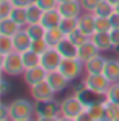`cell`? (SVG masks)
<instances>
[{
	"label": "cell",
	"mask_w": 119,
	"mask_h": 121,
	"mask_svg": "<svg viewBox=\"0 0 119 121\" xmlns=\"http://www.w3.org/2000/svg\"><path fill=\"white\" fill-rule=\"evenodd\" d=\"M34 116L38 120L51 121L60 118V101L56 98L46 101H34Z\"/></svg>",
	"instance_id": "4"
},
{
	"label": "cell",
	"mask_w": 119,
	"mask_h": 121,
	"mask_svg": "<svg viewBox=\"0 0 119 121\" xmlns=\"http://www.w3.org/2000/svg\"><path fill=\"white\" fill-rule=\"evenodd\" d=\"M13 43H15V51L23 52V51H26V49L31 48L33 38L29 36V33L26 31V28H21L20 31L13 36Z\"/></svg>",
	"instance_id": "16"
},
{
	"label": "cell",
	"mask_w": 119,
	"mask_h": 121,
	"mask_svg": "<svg viewBox=\"0 0 119 121\" xmlns=\"http://www.w3.org/2000/svg\"><path fill=\"white\" fill-rule=\"evenodd\" d=\"M113 12H114V7H113L108 0H101L98 3V7L95 8L93 13H95L96 17H109Z\"/></svg>",
	"instance_id": "29"
},
{
	"label": "cell",
	"mask_w": 119,
	"mask_h": 121,
	"mask_svg": "<svg viewBox=\"0 0 119 121\" xmlns=\"http://www.w3.org/2000/svg\"><path fill=\"white\" fill-rule=\"evenodd\" d=\"M59 28L69 36L72 31H75L78 28V18H65V17H62V20L59 23Z\"/></svg>",
	"instance_id": "27"
},
{
	"label": "cell",
	"mask_w": 119,
	"mask_h": 121,
	"mask_svg": "<svg viewBox=\"0 0 119 121\" xmlns=\"http://www.w3.org/2000/svg\"><path fill=\"white\" fill-rule=\"evenodd\" d=\"M57 2H59V3H62V2H69V0H57Z\"/></svg>",
	"instance_id": "44"
},
{
	"label": "cell",
	"mask_w": 119,
	"mask_h": 121,
	"mask_svg": "<svg viewBox=\"0 0 119 121\" xmlns=\"http://www.w3.org/2000/svg\"><path fill=\"white\" fill-rule=\"evenodd\" d=\"M99 52H101V51L96 48V44H95L91 39H88V41H85L83 44H80V46H78L77 57H78V59L85 64L86 60H90L91 57H95V56H96V54H99Z\"/></svg>",
	"instance_id": "13"
},
{
	"label": "cell",
	"mask_w": 119,
	"mask_h": 121,
	"mask_svg": "<svg viewBox=\"0 0 119 121\" xmlns=\"http://www.w3.org/2000/svg\"><path fill=\"white\" fill-rule=\"evenodd\" d=\"M90 39L96 44V48H98L101 52H106V51H111V49H113L111 36H109V33H106V31H95Z\"/></svg>",
	"instance_id": "15"
},
{
	"label": "cell",
	"mask_w": 119,
	"mask_h": 121,
	"mask_svg": "<svg viewBox=\"0 0 119 121\" xmlns=\"http://www.w3.org/2000/svg\"><path fill=\"white\" fill-rule=\"evenodd\" d=\"M114 10H116V12H119V3L116 5V8H114Z\"/></svg>",
	"instance_id": "43"
},
{
	"label": "cell",
	"mask_w": 119,
	"mask_h": 121,
	"mask_svg": "<svg viewBox=\"0 0 119 121\" xmlns=\"http://www.w3.org/2000/svg\"><path fill=\"white\" fill-rule=\"evenodd\" d=\"M57 10L60 12L62 17L65 18H78L83 13V8L80 5V0H69V2H62L57 5Z\"/></svg>",
	"instance_id": "10"
},
{
	"label": "cell",
	"mask_w": 119,
	"mask_h": 121,
	"mask_svg": "<svg viewBox=\"0 0 119 121\" xmlns=\"http://www.w3.org/2000/svg\"><path fill=\"white\" fill-rule=\"evenodd\" d=\"M106 57L101 56V52L96 54L95 57H91L90 60H86L83 64V69H85V74H103V69L106 65Z\"/></svg>",
	"instance_id": "14"
},
{
	"label": "cell",
	"mask_w": 119,
	"mask_h": 121,
	"mask_svg": "<svg viewBox=\"0 0 119 121\" xmlns=\"http://www.w3.org/2000/svg\"><path fill=\"white\" fill-rule=\"evenodd\" d=\"M60 20H62V15H60L59 10L57 8H49V10H44L41 23L46 28H54V26H59Z\"/></svg>",
	"instance_id": "17"
},
{
	"label": "cell",
	"mask_w": 119,
	"mask_h": 121,
	"mask_svg": "<svg viewBox=\"0 0 119 121\" xmlns=\"http://www.w3.org/2000/svg\"><path fill=\"white\" fill-rule=\"evenodd\" d=\"M67 38L72 41L74 44H77V46H80V44H83L85 41H88V39H90V36H86V35H85L83 31H80L78 28H77L75 31H72V33H70V35H69Z\"/></svg>",
	"instance_id": "32"
},
{
	"label": "cell",
	"mask_w": 119,
	"mask_h": 121,
	"mask_svg": "<svg viewBox=\"0 0 119 121\" xmlns=\"http://www.w3.org/2000/svg\"><path fill=\"white\" fill-rule=\"evenodd\" d=\"M59 70L70 82H75L78 77H82V74H85L83 62L78 57H64V59L60 60Z\"/></svg>",
	"instance_id": "5"
},
{
	"label": "cell",
	"mask_w": 119,
	"mask_h": 121,
	"mask_svg": "<svg viewBox=\"0 0 119 121\" xmlns=\"http://www.w3.org/2000/svg\"><path fill=\"white\" fill-rule=\"evenodd\" d=\"M104 100L106 101H114V103H119V82H113L104 95Z\"/></svg>",
	"instance_id": "31"
},
{
	"label": "cell",
	"mask_w": 119,
	"mask_h": 121,
	"mask_svg": "<svg viewBox=\"0 0 119 121\" xmlns=\"http://www.w3.org/2000/svg\"><path fill=\"white\" fill-rule=\"evenodd\" d=\"M46 77H47V70H46L41 64L26 69L25 74H23V80H25V83H26L28 87H33V85H36V83H39V82L46 80Z\"/></svg>",
	"instance_id": "9"
},
{
	"label": "cell",
	"mask_w": 119,
	"mask_h": 121,
	"mask_svg": "<svg viewBox=\"0 0 119 121\" xmlns=\"http://www.w3.org/2000/svg\"><path fill=\"white\" fill-rule=\"evenodd\" d=\"M10 90H12V85H10L8 79H7V75H3L0 79V95L2 97H7L10 93Z\"/></svg>",
	"instance_id": "36"
},
{
	"label": "cell",
	"mask_w": 119,
	"mask_h": 121,
	"mask_svg": "<svg viewBox=\"0 0 119 121\" xmlns=\"http://www.w3.org/2000/svg\"><path fill=\"white\" fill-rule=\"evenodd\" d=\"M21 59H23V64L26 69L29 67H34V65H39L41 64V54L34 52L33 49H26L21 52Z\"/></svg>",
	"instance_id": "24"
},
{
	"label": "cell",
	"mask_w": 119,
	"mask_h": 121,
	"mask_svg": "<svg viewBox=\"0 0 119 121\" xmlns=\"http://www.w3.org/2000/svg\"><path fill=\"white\" fill-rule=\"evenodd\" d=\"M0 69L7 77H20L25 74L26 67L21 59V52L13 51L7 56H0Z\"/></svg>",
	"instance_id": "3"
},
{
	"label": "cell",
	"mask_w": 119,
	"mask_h": 121,
	"mask_svg": "<svg viewBox=\"0 0 119 121\" xmlns=\"http://www.w3.org/2000/svg\"><path fill=\"white\" fill-rule=\"evenodd\" d=\"M13 3V7H21V8H26L29 3H33L34 0H10Z\"/></svg>",
	"instance_id": "40"
},
{
	"label": "cell",
	"mask_w": 119,
	"mask_h": 121,
	"mask_svg": "<svg viewBox=\"0 0 119 121\" xmlns=\"http://www.w3.org/2000/svg\"><path fill=\"white\" fill-rule=\"evenodd\" d=\"M101 0H80V5L83 8V12H95V8L98 7V3Z\"/></svg>",
	"instance_id": "35"
},
{
	"label": "cell",
	"mask_w": 119,
	"mask_h": 121,
	"mask_svg": "<svg viewBox=\"0 0 119 121\" xmlns=\"http://www.w3.org/2000/svg\"><path fill=\"white\" fill-rule=\"evenodd\" d=\"M82 82L85 83V87L88 90H91L98 95H103V97L106 95V92L111 85V82L104 77V74H85Z\"/></svg>",
	"instance_id": "6"
},
{
	"label": "cell",
	"mask_w": 119,
	"mask_h": 121,
	"mask_svg": "<svg viewBox=\"0 0 119 121\" xmlns=\"http://www.w3.org/2000/svg\"><path fill=\"white\" fill-rule=\"evenodd\" d=\"M78 30L83 31L86 36L91 38V35L96 31V28H95V13H91V12H83L78 17Z\"/></svg>",
	"instance_id": "12"
},
{
	"label": "cell",
	"mask_w": 119,
	"mask_h": 121,
	"mask_svg": "<svg viewBox=\"0 0 119 121\" xmlns=\"http://www.w3.org/2000/svg\"><path fill=\"white\" fill-rule=\"evenodd\" d=\"M42 13L44 10L41 8L38 3H29L26 7V20H28V25L31 23H41V18H42Z\"/></svg>",
	"instance_id": "23"
},
{
	"label": "cell",
	"mask_w": 119,
	"mask_h": 121,
	"mask_svg": "<svg viewBox=\"0 0 119 121\" xmlns=\"http://www.w3.org/2000/svg\"><path fill=\"white\" fill-rule=\"evenodd\" d=\"M103 74H104V77L111 83L113 82H119V59H108L106 60Z\"/></svg>",
	"instance_id": "20"
},
{
	"label": "cell",
	"mask_w": 119,
	"mask_h": 121,
	"mask_svg": "<svg viewBox=\"0 0 119 121\" xmlns=\"http://www.w3.org/2000/svg\"><path fill=\"white\" fill-rule=\"evenodd\" d=\"M109 36H111V43H113V49L114 51L119 49V28H113L109 31Z\"/></svg>",
	"instance_id": "38"
},
{
	"label": "cell",
	"mask_w": 119,
	"mask_h": 121,
	"mask_svg": "<svg viewBox=\"0 0 119 121\" xmlns=\"http://www.w3.org/2000/svg\"><path fill=\"white\" fill-rule=\"evenodd\" d=\"M34 101V100H33ZM26 98H15L8 101L10 121H28L34 116V103Z\"/></svg>",
	"instance_id": "1"
},
{
	"label": "cell",
	"mask_w": 119,
	"mask_h": 121,
	"mask_svg": "<svg viewBox=\"0 0 119 121\" xmlns=\"http://www.w3.org/2000/svg\"><path fill=\"white\" fill-rule=\"evenodd\" d=\"M10 18H13L21 28H25V26L28 25V20H26V8L13 7V10H12V13H10Z\"/></svg>",
	"instance_id": "28"
},
{
	"label": "cell",
	"mask_w": 119,
	"mask_h": 121,
	"mask_svg": "<svg viewBox=\"0 0 119 121\" xmlns=\"http://www.w3.org/2000/svg\"><path fill=\"white\" fill-rule=\"evenodd\" d=\"M62 59H64V57L60 56V52L57 51V48H49L46 52L41 54V65H42L47 72L57 70Z\"/></svg>",
	"instance_id": "8"
},
{
	"label": "cell",
	"mask_w": 119,
	"mask_h": 121,
	"mask_svg": "<svg viewBox=\"0 0 119 121\" xmlns=\"http://www.w3.org/2000/svg\"><path fill=\"white\" fill-rule=\"evenodd\" d=\"M10 120V111H8V103L0 105V121H8Z\"/></svg>",
	"instance_id": "39"
},
{
	"label": "cell",
	"mask_w": 119,
	"mask_h": 121,
	"mask_svg": "<svg viewBox=\"0 0 119 121\" xmlns=\"http://www.w3.org/2000/svg\"><path fill=\"white\" fill-rule=\"evenodd\" d=\"M109 20H111V25H113V28H119V12H113L111 15H109Z\"/></svg>",
	"instance_id": "41"
},
{
	"label": "cell",
	"mask_w": 119,
	"mask_h": 121,
	"mask_svg": "<svg viewBox=\"0 0 119 121\" xmlns=\"http://www.w3.org/2000/svg\"><path fill=\"white\" fill-rule=\"evenodd\" d=\"M86 113H88V120L90 121L106 120V106H104V101H98V103H93V105L86 106Z\"/></svg>",
	"instance_id": "18"
},
{
	"label": "cell",
	"mask_w": 119,
	"mask_h": 121,
	"mask_svg": "<svg viewBox=\"0 0 119 121\" xmlns=\"http://www.w3.org/2000/svg\"><path fill=\"white\" fill-rule=\"evenodd\" d=\"M46 80L49 82V85L54 88V92H56V93L64 92V90L69 87V83H70V80H69V79L60 72L59 69H57V70H51V72H47Z\"/></svg>",
	"instance_id": "11"
},
{
	"label": "cell",
	"mask_w": 119,
	"mask_h": 121,
	"mask_svg": "<svg viewBox=\"0 0 119 121\" xmlns=\"http://www.w3.org/2000/svg\"><path fill=\"white\" fill-rule=\"evenodd\" d=\"M49 48H51V46L47 44V41L44 39V38H41V39H33L29 49H33V51L38 52V54H42V52H46Z\"/></svg>",
	"instance_id": "33"
},
{
	"label": "cell",
	"mask_w": 119,
	"mask_h": 121,
	"mask_svg": "<svg viewBox=\"0 0 119 121\" xmlns=\"http://www.w3.org/2000/svg\"><path fill=\"white\" fill-rule=\"evenodd\" d=\"M29 95L34 101H46V100L56 98V92L49 85L47 80H42L36 85H33V87H29Z\"/></svg>",
	"instance_id": "7"
},
{
	"label": "cell",
	"mask_w": 119,
	"mask_h": 121,
	"mask_svg": "<svg viewBox=\"0 0 119 121\" xmlns=\"http://www.w3.org/2000/svg\"><path fill=\"white\" fill-rule=\"evenodd\" d=\"M20 30H21V26L13 20V18H10V17L0 20V35H5V36H15Z\"/></svg>",
	"instance_id": "21"
},
{
	"label": "cell",
	"mask_w": 119,
	"mask_h": 121,
	"mask_svg": "<svg viewBox=\"0 0 119 121\" xmlns=\"http://www.w3.org/2000/svg\"><path fill=\"white\" fill-rule=\"evenodd\" d=\"M56 48H57V51L60 52V56H62V57H77L78 46H77V44H74V43L69 39L67 36L60 41Z\"/></svg>",
	"instance_id": "19"
},
{
	"label": "cell",
	"mask_w": 119,
	"mask_h": 121,
	"mask_svg": "<svg viewBox=\"0 0 119 121\" xmlns=\"http://www.w3.org/2000/svg\"><path fill=\"white\" fill-rule=\"evenodd\" d=\"M25 28H26V31L29 33V36H31L33 39H41V38H44L46 30H47L42 23H31V25H26Z\"/></svg>",
	"instance_id": "25"
},
{
	"label": "cell",
	"mask_w": 119,
	"mask_h": 121,
	"mask_svg": "<svg viewBox=\"0 0 119 121\" xmlns=\"http://www.w3.org/2000/svg\"><path fill=\"white\" fill-rule=\"evenodd\" d=\"M108 2H109V3H111V5H113L114 8H116V5L119 3V0H108Z\"/></svg>",
	"instance_id": "42"
},
{
	"label": "cell",
	"mask_w": 119,
	"mask_h": 121,
	"mask_svg": "<svg viewBox=\"0 0 119 121\" xmlns=\"http://www.w3.org/2000/svg\"><path fill=\"white\" fill-rule=\"evenodd\" d=\"M86 110L78 95H69L60 100V118L67 121H78V116Z\"/></svg>",
	"instance_id": "2"
},
{
	"label": "cell",
	"mask_w": 119,
	"mask_h": 121,
	"mask_svg": "<svg viewBox=\"0 0 119 121\" xmlns=\"http://www.w3.org/2000/svg\"><path fill=\"white\" fill-rule=\"evenodd\" d=\"M65 36H67V35L60 30L59 26H54V28H47V30H46L44 39L47 41V44H49L51 48H56V46H57Z\"/></svg>",
	"instance_id": "22"
},
{
	"label": "cell",
	"mask_w": 119,
	"mask_h": 121,
	"mask_svg": "<svg viewBox=\"0 0 119 121\" xmlns=\"http://www.w3.org/2000/svg\"><path fill=\"white\" fill-rule=\"evenodd\" d=\"M95 28H96V31H106V33H109L113 30V25H111L109 17H96L95 15Z\"/></svg>",
	"instance_id": "30"
},
{
	"label": "cell",
	"mask_w": 119,
	"mask_h": 121,
	"mask_svg": "<svg viewBox=\"0 0 119 121\" xmlns=\"http://www.w3.org/2000/svg\"><path fill=\"white\" fill-rule=\"evenodd\" d=\"M15 51V43H13V36H5L0 35V56H7L10 52Z\"/></svg>",
	"instance_id": "26"
},
{
	"label": "cell",
	"mask_w": 119,
	"mask_h": 121,
	"mask_svg": "<svg viewBox=\"0 0 119 121\" xmlns=\"http://www.w3.org/2000/svg\"><path fill=\"white\" fill-rule=\"evenodd\" d=\"M34 3H38L42 10L57 8V5H59V2H57V0H34Z\"/></svg>",
	"instance_id": "37"
},
{
	"label": "cell",
	"mask_w": 119,
	"mask_h": 121,
	"mask_svg": "<svg viewBox=\"0 0 119 121\" xmlns=\"http://www.w3.org/2000/svg\"><path fill=\"white\" fill-rule=\"evenodd\" d=\"M12 10H13V3L10 0H0V20L8 18Z\"/></svg>",
	"instance_id": "34"
}]
</instances>
